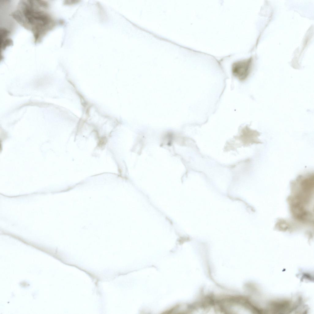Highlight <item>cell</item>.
I'll use <instances>...</instances> for the list:
<instances>
[{
  "label": "cell",
  "mask_w": 314,
  "mask_h": 314,
  "mask_svg": "<svg viewBox=\"0 0 314 314\" xmlns=\"http://www.w3.org/2000/svg\"><path fill=\"white\" fill-rule=\"evenodd\" d=\"M251 62L250 58L234 63L232 67L233 75L240 81L246 80L250 73Z\"/></svg>",
  "instance_id": "7a4b0ae2"
},
{
  "label": "cell",
  "mask_w": 314,
  "mask_h": 314,
  "mask_svg": "<svg viewBox=\"0 0 314 314\" xmlns=\"http://www.w3.org/2000/svg\"><path fill=\"white\" fill-rule=\"evenodd\" d=\"M21 3L20 10L13 15L16 19L34 33L35 40H39L40 36L51 29L54 23V20L44 12L37 8L36 2Z\"/></svg>",
  "instance_id": "6da1fadb"
}]
</instances>
